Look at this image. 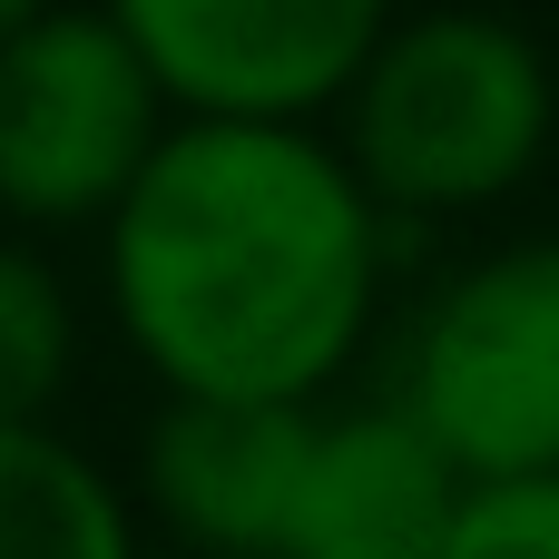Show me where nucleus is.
<instances>
[{
	"mask_svg": "<svg viewBox=\"0 0 559 559\" xmlns=\"http://www.w3.org/2000/svg\"><path fill=\"white\" fill-rule=\"evenodd\" d=\"M0 559H147L128 481L59 423H0Z\"/></svg>",
	"mask_w": 559,
	"mask_h": 559,
	"instance_id": "obj_8",
	"label": "nucleus"
},
{
	"mask_svg": "<svg viewBox=\"0 0 559 559\" xmlns=\"http://www.w3.org/2000/svg\"><path fill=\"white\" fill-rule=\"evenodd\" d=\"M167 138V98L98 0H49L0 39V226L10 236H98L147 147Z\"/></svg>",
	"mask_w": 559,
	"mask_h": 559,
	"instance_id": "obj_4",
	"label": "nucleus"
},
{
	"mask_svg": "<svg viewBox=\"0 0 559 559\" xmlns=\"http://www.w3.org/2000/svg\"><path fill=\"white\" fill-rule=\"evenodd\" d=\"M167 118L324 128L403 0H98Z\"/></svg>",
	"mask_w": 559,
	"mask_h": 559,
	"instance_id": "obj_5",
	"label": "nucleus"
},
{
	"mask_svg": "<svg viewBox=\"0 0 559 559\" xmlns=\"http://www.w3.org/2000/svg\"><path fill=\"white\" fill-rule=\"evenodd\" d=\"M324 138L354 167V187L383 206L393 236L491 216L501 197H521L540 177L559 138L550 49L521 20L472 10V0L393 10L383 39L364 49V69L344 79Z\"/></svg>",
	"mask_w": 559,
	"mask_h": 559,
	"instance_id": "obj_2",
	"label": "nucleus"
},
{
	"mask_svg": "<svg viewBox=\"0 0 559 559\" xmlns=\"http://www.w3.org/2000/svg\"><path fill=\"white\" fill-rule=\"evenodd\" d=\"M79 383V295L39 236H0V423H59Z\"/></svg>",
	"mask_w": 559,
	"mask_h": 559,
	"instance_id": "obj_9",
	"label": "nucleus"
},
{
	"mask_svg": "<svg viewBox=\"0 0 559 559\" xmlns=\"http://www.w3.org/2000/svg\"><path fill=\"white\" fill-rule=\"evenodd\" d=\"M462 481L559 472V226L452 265L383 393Z\"/></svg>",
	"mask_w": 559,
	"mask_h": 559,
	"instance_id": "obj_3",
	"label": "nucleus"
},
{
	"mask_svg": "<svg viewBox=\"0 0 559 559\" xmlns=\"http://www.w3.org/2000/svg\"><path fill=\"white\" fill-rule=\"evenodd\" d=\"M442 559H559V472L462 481Z\"/></svg>",
	"mask_w": 559,
	"mask_h": 559,
	"instance_id": "obj_10",
	"label": "nucleus"
},
{
	"mask_svg": "<svg viewBox=\"0 0 559 559\" xmlns=\"http://www.w3.org/2000/svg\"><path fill=\"white\" fill-rule=\"evenodd\" d=\"M314 403H206L167 393L138 442V511L197 559H275Z\"/></svg>",
	"mask_w": 559,
	"mask_h": 559,
	"instance_id": "obj_6",
	"label": "nucleus"
},
{
	"mask_svg": "<svg viewBox=\"0 0 559 559\" xmlns=\"http://www.w3.org/2000/svg\"><path fill=\"white\" fill-rule=\"evenodd\" d=\"M462 472L393 403H314L275 559H442Z\"/></svg>",
	"mask_w": 559,
	"mask_h": 559,
	"instance_id": "obj_7",
	"label": "nucleus"
},
{
	"mask_svg": "<svg viewBox=\"0 0 559 559\" xmlns=\"http://www.w3.org/2000/svg\"><path fill=\"white\" fill-rule=\"evenodd\" d=\"M39 10H49V0H0V39H10L20 20H39Z\"/></svg>",
	"mask_w": 559,
	"mask_h": 559,
	"instance_id": "obj_11",
	"label": "nucleus"
},
{
	"mask_svg": "<svg viewBox=\"0 0 559 559\" xmlns=\"http://www.w3.org/2000/svg\"><path fill=\"white\" fill-rule=\"evenodd\" d=\"M393 285V226L324 128L167 118L98 216V295L157 393L334 403Z\"/></svg>",
	"mask_w": 559,
	"mask_h": 559,
	"instance_id": "obj_1",
	"label": "nucleus"
}]
</instances>
